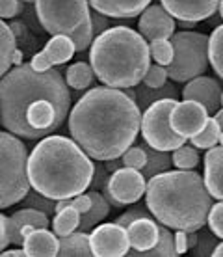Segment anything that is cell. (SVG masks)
Returning <instances> with one entry per match:
<instances>
[{"instance_id": "cell-1", "label": "cell", "mask_w": 223, "mask_h": 257, "mask_svg": "<svg viewBox=\"0 0 223 257\" xmlns=\"http://www.w3.org/2000/svg\"><path fill=\"white\" fill-rule=\"evenodd\" d=\"M71 112V91L58 69L36 71L30 64L0 78V123L23 140H41L64 125Z\"/></svg>"}, {"instance_id": "cell-2", "label": "cell", "mask_w": 223, "mask_h": 257, "mask_svg": "<svg viewBox=\"0 0 223 257\" xmlns=\"http://www.w3.org/2000/svg\"><path fill=\"white\" fill-rule=\"evenodd\" d=\"M141 125V108L125 90L95 86L78 99L67 116L71 138L93 159H119L132 146Z\"/></svg>"}, {"instance_id": "cell-3", "label": "cell", "mask_w": 223, "mask_h": 257, "mask_svg": "<svg viewBox=\"0 0 223 257\" xmlns=\"http://www.w3.org/2000/svg\"><path fill=\"white\" fill-rule=\"evenodd\" d=\"M93 174V159L67 136H45L28 155L30 187L47 198L65 199L84 194Z\"/></svg>"}, {"instance_id": "cell-4", "label": "cell", "mask_w": 223, "mask_h": 257, "mask_svg": "<svg viewBox=\"0 0 223 257\" xmlns=\"http://www.w3.org/2000/svg\"><path fill=\"white\" fill-rule=\"evenodd\" d=\"M212 199L203 175L195 170H167L147 181V209L169 229L199 231L206 225Z\"/></svg>"}, {"instance_id": "cell-5", "label": "cell", "mask_w": 223, "mask_h": 257, "mask_svg": "<svg viewBox=\"0 0 223 257\" xmlns=\"http://www.w3.org/2000/svg\"><path fill=\"white\" fill-rule=\"evenodd\" d=\"M89 64L95 77L110 88H136L151 67L149 43L128 26H112L89 47Z\"/></svg>"}, {"instance_id": "cell-6", "label": "cell", "mask_w": 223, "mask_h": 257, "mask_svg": "<svg viewBox=\"0 0 223 257\" xmlns=\"http://www.w3.org/2000/svg\"><path fill=\"white\" fill-rule=\"evenodd\" d=\"M36 17L51 36H67L77 52L88 51L95 34L91 25L89 0H36Z\"/></svg>"}, {"instance_id": "cell-7", "label": "cell", "mask_w": 223, "mask_h": 257, "mask_svg": "<svg viewBox=\"0 0 223 257\" xmlns=\"http://www.w3.org/2000/svg\"><path fill=\"white\" fill-rule=\"evenodd\" d=\"M30 192L28 149L19 136L0 131V201L2 209L21 203Z\"/></svg>"}, {"instance_id": "cell-8", "label": "cell", "mask_w": 223, "mask_h": 257, "mask_svg": "<svg viewBox=\"0 0 223 257\" xmlns=\"http://www.w3.org/2000/svg\"><path fill=\"white\" fill-rule=\"evenodd\" d=\"M175 49L173 62L167 65V77L173 82H188L208 69V36L193 30H178L171 36Z\"/></svg>"}, {"instance_id": "cell-9", "label": "cell", "mask_w": 223, "mask_h": 257, "mask_svg": "<svg viewBox=\"0 0 223 257\" xmlns=\"http://www.w3.org/2000/svg\"><path fill=\"white\" fill-rule=\"evenodd\" d=\"M175 104L177 99H160L141 114V138L158 151H175L186 142L184 136L171 127V110Z\"/></svg>"}, {"instance_id": "cell-10", "label": "cell", "mask_w": 223, "mask_h": 257, "mask_svg": "<svg viewBox=\"0 0 223 257\" xmlns=\"http://www.w3.org/2000/svg\"><path fill=\"white\" fill-rule=\"evenodd\" d=\"M147 190V179L140 170L123 166L110 174L108 185L102 188V196L112 207H125L138 203Z\"/></svg>"}, {"instance_id": "cell-11", "label": "cell", "mask_w": 223, "mask_h": 257, "mask_svg": "<svg viewBox=\"0 0 223 257\" xmlns=\"http://www.w3.org/2000/svg\"><path fill=\"white\" fill-rule=\"evenodd\" d=\"M89 244L95 257H123L130 251L127 227L117 222L95 225L89 233Z\"/></svg>"}, {"instance_id": "cell-12", "label": "cell", "mask_w": 223, "mask_h": 257, "mask_svg": "<svg viewBox=\"0 0 223 257\" xmlns=\"http://www.w3.org/2000/svg\"><path fill=\"white\" fill-rule=\"evenodd\" d=\"M208 117L210 114L201 103L182 99L180 103L177 101V104L171 110V127L180 136H184L186 140H190L191 136L199 135L203 131Z\"/></svg>"}, {"instance_id": "cell-13", "label": "cell", "mask_w": 223, "mask_h": 257, "mask_svg": "<svg viewBox=\"0 0 223 257\" xmlns=\"http://www.w3.org/2000/svg\"><path fill=\"white\" fill-rule=\"evenodd\" d=\"M177 30V23L175 17L164 10L162 4H151L145 8L140 15L138 21V32L147 39V41H154V39H171V36Z\"/></svg>"}, {"instance_id": "cell-14", "label": "cell", "mask_w": 223, "mask_h": 257, "mask_svg": "<svg viewBox=\"0 0 223 257\" xmlns=\"http://www.w3.org/2000/svg\"><path fill=\"white\" fill-rule=\"evenodd\" d=\"M77 52L75 41L67 36H52L45 49H41L39 52H36L30 60L32 69L36 71H49L54 65H64L67 64Z\"/></svg>"}, {"instance_id": "cell-15", "label": "cell", "mask_w": 223, "mask_h": 257, "mask_svg": "<svg viewBox=\"0 0 223 257\" xmlns=\"http://www.w3.org/2000/svg\"><path fill=\"white\" fill-rule=\"evenodd\" d=\"M51 220L49 214L38 211V209H30V207H23L15 214L8 216V238L12 246H23L25 238L39 227H49Z\"/></svg>"}, {"instance_id": "cell-16", "label": "cell", "mask_w": 223, "mask_h": 257, "mask_svg": "<svg viewBox=\"0 0 223 257\" xmlns=\"http://www.w3.org/2000/svg\"><path fill=\"white\" fill-rule=\"evenodd\" d=\"M221 93L223 88L216 78L201 75L188 80L182 90V99L188 101H197L206 108V112L214 116L217 110L221 108Z\"/></svg>"}, {"instance_id": "cell-17", "label": "cell", "mask_w": 223, "mask_h": 257, "mask_svg": "<svg viewBox=\"0 0 223 257\" xmlns=\"http://www.w3.org/2000/svg\"><path fill=\"white\" fill-rule=\"evenodd\" d=\"M160 2L171 17L191 23L210 19L219 8V0H160Z\"/></svg>"}, {"instance_id": "cell-18", "label": "cell", "mask_w": 223, "mask_h": 257, "mask_svg": "<svg viewBox=\"0 0 223 257\" xmlns=\"http://www.w3.org/2000/svg\"><path fill=\"white\" fill-rule=\"evenodd\" d=\"M203 179L208 192L214 199H223V146H214L206 149L203 159Z\"/></svg>"}, {"instance_id": "cell-19", "label": "cell", "mask_w": 223, "mask_h": 257, "mask_svg": "<svg viewBox=\"0 0 223 257\" xmlns=\"http://www.w3.org/2000/svg\"><path fill=\"white\" fill-rule=\"evenodd\" d=\"M89 6L112 19H132L151 6V0H89Z\"/></svg>"}, {"instance_id": "cell-20", "label": "cell", "mask_w": 223, "mask_h": 257, "mask_svg": "<svg viewBox=\"0 0 223 257\" xmlns=\"http://www.w3.org/2000/svg\"><path fill=\"white\" fill-rule=\"evenodd\" d=\"M128 240H130V248L134 251H145L151 250L160 235V224H156L151 216H143L130 222L127 225Z\"/></svg>"}, {"instance_id": "cell-21", "label": "cell", "mask_w": 223, "mask_h": 257, "mask_svg": "<svg viewBox=\"0 0 223 257\" xmlns=\"http://www.w3.org/2000/svg\"><path fill=\"white\" fill-rule=\"evenodd\" d=\"M26 255L30 257H56L60 255V240L54 231H49L47 227L34 229L23 242Z\"/></svg>"}, {"instance_id": "cell-22", "label": "cell", "mask_w": 223, "mask_h": 257, "mask_svg": "<svg viewBox=\"0 0 223 257\" xmlns=\"http://www.w3.org/2000/svg\"><path fill=\"white\" fill-rule=\"evenodd\" d=\"M89 196H91V207H89L88 212H84L80 216V225H78V231H91L95 225H99L102 220L110 214V203L108 199L104 198L102 194H99L97 190H89Z\"/></svg>"}, {"instance_id": "cell-23", "label": "cell", "mask_w": 223, "mask_h": 257, "mask_svg": "<svg viewBox=\"0 0 223 257\" xmlns=\"http://www.w3.org/2000/svg\"><path fill=\"white\" fill-rule=\"evenodd\" d=\"M95 71L88 62H75L65 71V82L75 91L88 90L95 84Z\"/></svg>"}, {"instance_id": "cell-24", "label": "cell", "mask_w": 223, "mask_h": 257, "mask_svg": "<svg viewBox=\"0 0 223 257\" xmlns=\"http://www.w3.org/2000/svg\"><path fill=\"white\" fill-rule=\"evenodd\" d=\"M60 240V255L64 257H86L93 255L91 251V244H89V235L86 231H73L71 235L65 237H58Z\"/></svg>"}, {"instance_id": "cell-25", "label": "cell", "mask_w": 223, "mask_h": 257, "mask_svg": "<svg viewBox=\"0 0 223 257\" xmlns=\"http://www.w3.org/2000/svg\"><path fill=\"white\" fill-rule=\"evenodd\" d=\"M143 149L147 151V164L145 168L141 170V174L145 175V179L149 181L154 175L162 174V172H167L169 168L173 166L171 161V151H158V149L151 148L149 144H141Z\"/></svg>"}, {"instance_id": "cell-26", "label": "cell", "mask_w": 223, "mask_h": 257, "mask_svg": "<svg viewBox=\"0 0 223 257\" xmlns=\"http://www.w3.org/2000/svg\"><path fill=\"white\" fill-rule=\"evenodd\" d=\"M177 91V88L169 82L166 86H162V88H149L143 82H140L136 86V103H138L140 108L145 110L147 106H151V104L160 101V99H175Z\"/></svg>"}, {"instance_id": "cell-27", "label": "cell", "mask_w": 223, "mask_h": 257, "mask_svg": "<svg viewBox=\"0 0 223 257\" xmlns=\"http://www.w3.org/2000/svg\"><path fill=\"white\" fill-rule=\"evenodd\" d=\"M17 49V38L12 26L0 19V78L12 69V56Z\"/></svg>"}, {"instance_id": "cell-28", "label": "cell", "mask_w": 223, "mask_h": 257, "mask_svg": "<svg viewBox=\"0 0 223 257\" xmlns=\"http://www.w3.org/2000/svg\"><path fill=\"white\" fill-rule=\"evenodd\" d=\"M80 212L75 209V207H64L62 211H56L54 216H52V231L56 233L58 237H65V235H71L73 231H77L78 225H80Z\"/></svg>"}, {"instance_id": "cell-29", "label": "cell", "mask_w": 223, "mask_h": 257, "mask_svg": "<svg viewBox=\"0 0 223 257\" xmlns=\"http://www.w3.org/2000/svg\"><path fill=\"white\" fill-rule=\"evenodd\" d=\"M128 255H149V257H173L177 255L175 251V238H173V233L169 231L167 225H160V235L156 244L151 248V250L145 251H134L128 253Z\"/></svg>"}, {"instance_id": "cell-30", "label": "cell", "mask_w": 223, "mask_h": 257, "mask_svg": "<svg viewBox=\"0 0 223 257\" xmlns=\"http://www.w3.org/2000/svg\"><path fill=\"white\" fill-rule=\"evenodd\" d=\"M208 60L212 69L223 80V25L216 26L208 38Z\"/></svg>"}, {"instance_id": "cell-31", "label": "cell", "mask_w": 223, "mask_h": 257, "mask_svg": "<svg viewBox=\"0 0 223 257\" xmlns=\"http://www.w3.org/2000/svg\"><path fill=\"white\" fill-rule=\"evenodd\" d=\"M219 133H221V128H219L216 119L210 116L206 125L203 127V131L190 138L191 146L197 149H212L216 144H219Z\"/></svg>"}, {"instance_id": "cell-32", "label": "cell", "mask_w": 223, "mask_h": 257, "mask_svg": "<svg viewBox=\"0 0 223 257\" xmlns=\"http://www.w3.org/2000/svg\"><path fill=\"white\" fill-rule=\"evenodd\" d=\"M171 161H173V166L177 168V170H195L199 164L197 148L182 144L180 148L171 151Z\"/></svg>"}, {"instance_id": "cell-33", "label": "cell", "mask_w": 223, "mask_h": 257, "mask_svg": "<svg viewBox=\"0 0 223 257\" xmlns=\"http://www.w3.org/2000/svg\"><path fill=\"white\" fill-rule=\"evenodd\" d=\"M149 51H151V60L158 65H167L173 62V56H175V49H173L171 39H154V41H149Z\"/></svg>"}, {"instance_id": "cell-34", "label": "cell", "mask_w": 223, "mask_h": 257, "mask_svg": "<svg viewBox=\"0 0 223 257\" xmlns=\"http://www.w3.org/2000/svg\"><path fill=\"white\" fill-rule=\"evenodd\" d=\"M21 203H23V207L38 209V211L45 212V214H49V216H51V214L54 216V212H56V199L47 198L43 194H39L38 190L26 194L25 198L21 199Z\"/></svg>"}, {"instance_id": "cell-35", "label": "cell", "mask_w": 223, "mask_h": 257, "mask_svg": "<svg viewBox=\"0 0 223 257\" xmlns=\"http://www.w3.org/2000/svg\"><path fill=\"white\" fill-rule=\"evenodd\" d=\"M123 166L134 168V170H143L147 164V151L143 146H130V148L121 155Z\"/></svg>"}, {"instance_id": "cell-36", "label": "cell", "mask_w": 223, "mask_h": 257, "mask_svg": "<svg viewBox=\"0 0 223 257\" xmlns=\"http://www.w3.org/2000/svg\"><path fill=\"white\" fill-rule=\"evenodd\" d=\"M216 235L208 229H204V225L197 231V244L191 248L193 255H212L214 248L217 246Z\"/></svg>"}, {"instance_id": "cell-37", "label": "cell", "mask_w": 223, "mask_h": 257, "mask_svg": "<svg viewBox=\"0 0 223 257\" xmlns=\"http://www.w3.org/2000/svg\"><path fill=\"white\" fill-rule=\"evenodd\" d=\"M167 78L169 77H167L166 67H164V65L154 64L147 69L145 77H143L141 82L145 84V86H149V88H162V86H166L167 84Z\"/></svg>"}, {"instance_id": "cell-38", "label": "cell", "mask_w": 223, "mask_h": 257, "mask_svg": "<svg viewBox=\"0 0 223 257\" xmlns=\"http://www.w3.org/2000/svg\"><path fill=\"white\" fill-rule=\"evenodd\" d=\"M208 229H210L217 238H223V199H219L217 203H214L208 212Z\"/></svg>"}, {"instance_id": "cell-39", "label": "cell", "mask_w": 223, "mask_h": 257, "mask_svg": "<svg viewBox=\"0 0 223 257\" xmlns=\"http://www.w3.org/2000/svg\"><path fill=\"white\" fill-rule=\"evenodd\" d=\"M149 214H151V212H149L147 205H136V207H132V209H127L123 214H119L114 222H117V224L123 225V227H127L130 222H134V220H138V218H143V216H149Z\"/></svg>"}, {"instance_id": "cell-40", "label": "cell", "mask_w": 223, "mask_h": 257, "mask_svg": "<svg viewBox=\"0 0 223 257\" xmlns=\"http://www.w3.org/2000/svg\"><path fill=\"white\" fill-rule=\"evenodd\" d=\"M25 12V2L21 0H0V19H12Z\"/></svg>"}, {"instance_id": "cell-41", "label": "cell", "mask_w": 223, "mask_h": 257, "mask_svg": "<svg viewBox=\"0 0 223 257\" xmlns=\"http://www.w3.org/2000/svg\"><path fill=\"white\" fill-rule=\"evenodd\" d=\"M108 179H110V172L106 170L104 162L99 161V164H95V174H93V179H91L89 188L91 190H101V188H104L108 185Z\"/></svg>"}, {"instance_id": "cell-42", "label": "cell", "mask_w": 223, "mask_h": 257, "mask_svg": "<svg viewBox=\"0 0 223 257\" xmlns=\"http://www.w3.org/2000/svg\"><path fill=\"white\" fill-rule=\"evenodd\" d=\"M91 25H93V34H95V38L99 36V34L104 32V30L112 28V26H110L108 17H106V15H102V13H99V12L91 13Z\"/></svg>"}, {"instance_id": "cell-43", "label": "cell", "mask_w": 223, "mask_h": 257, "mask_svg": "<svg viewBox=\"0 0 223 257\" xmlns=\"http://www.w3.org/2000/svg\"><path fill=\"white\" fill-rule=\"evenodd\" d=\"M69 205L75 207L80 214L89 211V207H91V196L89 194H78L75 198H69Z\"/></svg>"}, {"instance_id": "cell-44", "label": "cell", "mask_w": 223, "mask_h": 257, "mask_svg": "<svg viewBox=\"0 0 223 257\" xmlns=\"http://www.w3.org/2000/svg\"><path fill=\"white\" fill-rule=\"evenodd\" d=\"M173 238H175V251H177V255H182V253H186V251L190 250L188 248V231H184V229H175Z\"/></svg>"}, {"instance_id": "cell-45", "label": "cell", "mask_w": 223, "mask_h": 257, "mask_svg": "<svg viewBox=\"0 0 223 257\" xmlns=\"http://www.w3.org/2000/svg\"><path fill=\"white\" fill-rule=\"evenodd\" d=\"M10 246V238H8V216L0 212V251L6 250Z\"/></svg>"}, {"instance_id": "cell-46", "label": "cell", "mask_w": 223, "mask_h": 257, "mask_svg": "<svg viewBox=\"0 0 223 257\" xmlns=\"http://www.w3.org/2000/svg\"><path fill=\"white\" fill-rule=\"evenodd\" d=\"M0 255L2 257H25L26 250L25 248H17V246H13L12 250H2L0 251Z\"/></svg>"}, {"instance_id": "cell-47", "label": "cell", "mask_w": 223, "mask_h": 257, "mask_svg": "<svg viewBox=\"0 0 223 257\" xmlns=\"http://www.w3.org/2000/svg\"><path fill=\"white\" fill-rule=\"evenodd\" d=\"M104 166H106V170H108L110 174H114V172H117L119 168H123L121 157H119V159H110V161H104Z\"/></svg>"}, {"instance_id": "cell-48", "label": "cell", "mask_w": 223, "mask_h": 257, "mask_svg": "<svg viewBox=\"0 0 223 257\" xmlns=\"http://www.w3.org/2000/svg\"><path fill=\"white\" fill-rule=\"evenodd\" d=\"M12 64L15 65V67H17V65H23V52H21L19 49H15V52H13Z\"/></svg>"}, {"instance_id": "cell-49", "label": "cell", "mask_w": 223, "mask_h": 257, "mask_svg": "<svg viewBox=\"0 0 223 257\" xmlns=\"http://www.w3.org/2000/svg\"><path fill=\"white\" fill-rule=\"evenodd\" d=\"M197 244V231H188V248H193Z\"/></svg>"}, {"instance_id": "cell-50", "label": "cell", "mask_w": 223, "mask_h": 257, "mask_svg": "<svg viewBox=\"0 0 223 257\" xmlns=\"http://www.w3.org/2000/svg\"><path fill=\"white\" fill-rule=\"evenodd\" d=\"M212 117H214V119H216V121H217V125H219V128H221V131H223V110L219 108V110H217V112H216V114H214V116H212Z\"/></svg>"}, {"instance_id": "cell-51", "label": "cell", "mask_w": 223, "mask_h": 257, "mask_svg": "<svg viewBox=\"0 0 223 257\" xmlns=\"http://www.w3.org/2000/svg\"><path fill=\"white\" fill-rule=\"evenodd\" d=\"M212 257H223V242H219V244L214 248V251H212Z\"/></svg>"}, {"instance_id": "cell-52", "label": "cell", "mask_w": 223, "mask_h": 257, "mask_svg": "<svg viewBox=\"0 0 223 257\" xmlns=\"http://www.w3.org/2000/svg\"><path fill=\"white\" fill-rule=\"evenodd\" d=\"M217 10H219V17L223 19V0H219V8Z\"/></svg>"}, {"instance_id": "cell-53", "label": "cell", "mask_w": 223, "mask_h": 257, "mask_svg": "<svg viewBox=\"0 0 223 257\" xmlns=\"http://www.w3.org/2000/svg\"><path fill=\"white\" fill-rule=\"evenodd\" d=\"M219 146H223V131L219 133Z\"/></svg>"}, {"instance_id": "cell-54", "label": "cell", "mask_w": 223, "mask_h": 257, "mask_svg": "<svg viewBox=\"0 0 223 257\" xmlns=\"http://www.w3.org/2000/svg\"><path fill=\"white\" fill-rule=\"evenodd\" d=\"M21 2H25V4H32V2H36V0H21Z\"/></svg>"}, {"instance_id": "cell-55", "label": "cell", "mask_w": 223, "mask_h": 257, "mask_svg": "<svg viewBox=\"0 0 223 257\" xmlns=\"http://www.w3.org/2000/svg\"><path fill=\"white\" fill-rule=\"evenodd\" d=\"M221 110H223V93H221Z\"/></svg>"}, {"instance_id": "cell-56", "label": "cell", "mask_w": 223, "mask_h": 257, "mask_svg": "<svg viewBox=\"0 0 223 257\" xmlns=\"http://www.w3.org/2000/svg\"><path fill=\"white\" fill-rule=\"evenodd\" d=\"M0 209H2V201H0Z\"/></svg>"}]
</instances>
